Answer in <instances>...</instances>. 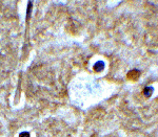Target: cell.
Listing matches in <instances>:
<instances>
[{
	"instance_id": "2",
	"label": "cell",
	"mask_w": 158,
	"mask_h": 137,
	"mask_svg": "<svg viewBox=\"0 0 158 137\" xmlns=\"http://www.w3.org/2000/svg\"><path fill=\"white\" fill-rule=\"evenodd\" d=\"M31 9H32V2H29V9H27V19H29L30 14H31Z\"/></svg>"
},
{
	"instance_id": "3",
	"label": "cell",
	"mask_w": 158,
	"mask_h": 137,
	"mask_svg": "<svg viewBox=\"0 0 158 137\" xmlns=\"http://www.w3.org/2000/svg\"><path fill=\"white\" fill-rule=\"evenodd\" d=\"M19 137H30V133H27V132H22L19 135Z\"/></svg>"
},
{
	"instance_id": "1",
	"label": "cell",
	"mask_w": 158,
	"mask_h": 137,
	"mask_svg": "<svg viewBox=\"0 0 158 137\" xmlns=\"http://www.w3.org/2000/svg\"><path fill=\"white\" fill-rule=\"evenodd\" d=\"M94 69H95V71H101V70L103 69V63L102 62H97L94 66Z\"/></svg>"
}]
</instances>
